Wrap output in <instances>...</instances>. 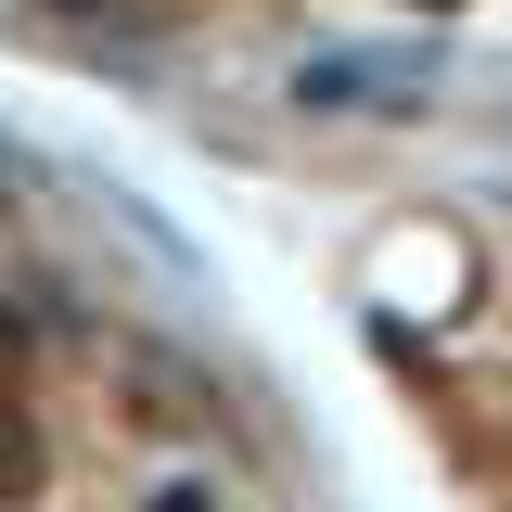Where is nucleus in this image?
Wrapping results in <instances>:
<instances>
[{
    "mask_svg": "<svg viewBox=\"0 0 512 512\" xmlns=\"http://www.w3.org/2000/svg\"><path fill=\"white\" fill-rule=\"evenodd\" d=\"M436 64L423 52H320L308 77H295V103H320V116H372V90H423Z\"/></svg>",
    "mask_w": 512,
    "mask_h": 512,
    "instance_id": "1",
    "label": "nucleus"
}]
</instances>
